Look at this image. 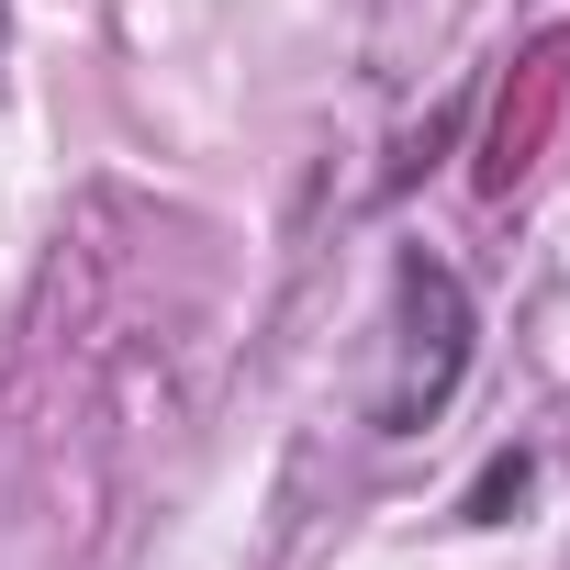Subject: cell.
<instances>
[{"mask_svg": "<svg viewBox=\"0 0 570 570\" xmlns=\"http://www.w3.org/2000/svg\"><path fill=\"white\" fill-rule=\"evenodd\" d=\"M470 347H481V314H470V279L425 246L392 257V370L370 392V425L381 436H414L448 414V392L470 381Z\"/></svg>", "mask_w": 570, "mask_h": 570, "instance_id": "obj_1", "label": "cell"}, {"mask_svg": "<svg viewBox=\"0 0 570 570\" xmlns=\"http://www.w3.org/2000/svg\"><path fill=\"white\" fill-rule=\"evenodd\" d=\"M514 492H525V459H492V470H481V492H470V525H492Z\"/></svg>", "mask_w": 570, "mask_h": 570, "instance_id": "obj_2", "label": "cell"}, {"mask_svg": "<svg viewBox=\"0 0 570 570\" xmlns=\"http://www.w3.org/2000/svg\"><path fill=\"white\" fill-rule=\"evenodd\" d=\"M0 57H12V12H0Z\"/></svg>", "mask_w": 570, "mask_h": 570, "instance_id": "obj_3", "label": "cell"}]
</instances>
